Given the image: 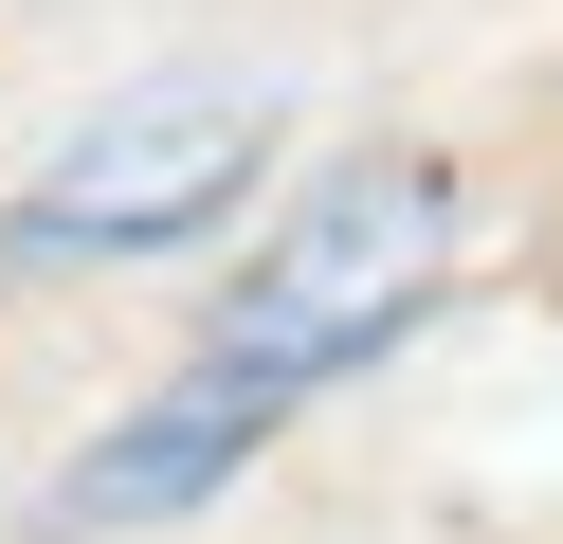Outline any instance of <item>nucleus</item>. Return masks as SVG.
Returning <instances> with one entry per match:
<instances>
[{
    "mask_svg": "<svg viewBox=\"0 0 563 544\" xmlns=\"http://www.w3.org/2000/svg\"><path fill=\"white\" fill-rule=\"evenodd\" d=\"M273 164V91H128L110 127H74L19 200H0V254H146V236H200L219 200H255Z\"/></svg>",
    "mask_w": 563,
    "mask_h": 544,
    "instance_id": "nucleus-2",
    "label": "nucleus"
},
{
    "mask_svg": "<svg viewBox=\"0 0 563 544\" xmlns=\"http://www.w3.org/2000/svg\"><path fill=\"white\" fill-rule=\"evenodd\" d=\"M437 273H454V181L437 164H345V181H309V200L273 218V254L219 290L200 381H236V399L291 418L309 381H345L364 345H400V326L437 309Z\"/></svg>",
    "mask_w": 563,
    "mask_h": 544,
    "instance_id": "nucleus-1",
    "label": "nucleus"
},
{
    "mask_svg": "<svg viewBox=\"0 0 563 544\" xmlns=\"http://www.w3.org/2000/svg\"><path fill=\"white\" fill-rule=\"evenodd\" d=\"M273 435V399H236V381H183V399H146L128 435H91L74 471H55V526H164V508H200V490H236V454Z\"/></svg>",
    "mask_w": 563,
    "mask_h": 544,
    "instance_id": "nucleus-3",
    "label": "nucleus"
}]
</instances>
